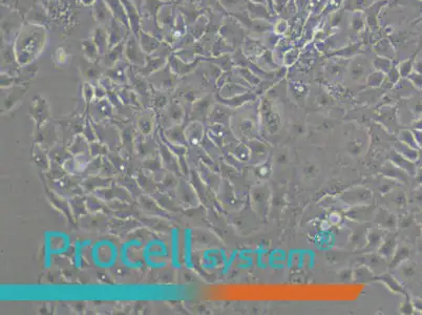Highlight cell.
<instances>
[{
    "mask_svg": "<svg viewBox=\"0 0 422 315\" xmlns=\"http://www.w3.org/2000/svg\"><path fill=\"white\" fill-rule=\"evenodd\" d=\"M396 248H397V244H396L395 236H390V238H388L379 247V252L383 256L390 257V256L394 255Z\"/></svg>",
    "mask_w": 422,
    "mask_h": 315,
    "instance_id": "1",
    "label": "cell"
},
{
    "mask_svg": "<svg viewBox=\"0 0 422 315\" xmlns=\"http://www.w3.org/2000/svg\"><path fill=\"white\" fill-rule=\"evenodd\" d=\"M408 255H410V249H408L407 246L397 247V248H396L395 252H394V257H393L392 265L393 266L398 265L399 262L405 260V258H407Z\"/></svg>",
    "mask_w": 422,
    "mask_h": 315,
    "instance_id": "2",
    "label": "cell"
},
{
    "mask_svg": "<svg viewBox=\"0 0 422 315\" xmlns=\"http://www.w3.org/2000/svg\"><path fill=\"white\" fill-rule=\"evenodd\" d=\"M399 141L402 142V143H404V144H406V145H408V146H411V147L415 148V149H418L419 148L418 144L416 142V139H415V136L412 133H410V131H407V130L401 131L400 136H399Z\"/></svg>",
    "mask_w": 422,
    "mask_h": 315,
    "instance_id": "3",
    "label": "cell"
},
{
    "mask_svg": "<svg viewBox=\"0 0 422 315\" xmlns=\"http://www.w3.org/2000/svg\"><path fill=\"white\" fill-rule=\"evenodd\" d=\"M412 200H413V202L412 203H414L416 206H418L421 210H422V186L421 187H419V188H417L414 192H413V196H412ZM420 210V212H421Z\"/></svg>",
    "mask_w": 422,
    "mask_h": 315,
    "instance_id": "4",
    "label": "cell"
},
{
    "mask_svg": "<svg viewBox=\"0 0 422 315\" xmlns=\"http://www.w3.org/2000/svg\"><path fill=\"white\" fill-rule=\"evenodd\" d=\"M305 172L307 174V176H310V177H314L317 174V168L314 165H309L305 168Z\"/></svg>",
    "mask_w": 422,
    "mask_h": 315,
    "instance_id": "5",
    "label": "cell"
},
{
    "mask_svg": "<svg viewBox=\"0 0 422 315\" xmlns=\"http://www.w3.org/2000/svg\"><path fill=\"white\" fill-rule=\"evenodd\" d=\"M413 307H414V310H417V311H420L421 313H422V299H420V298H415V299H413Z\"/></svg>",
    "mask_w": 422,
    "mask_h": 315,
    "instance_id": "6",
    "label": "cell"
}]
</instances>
